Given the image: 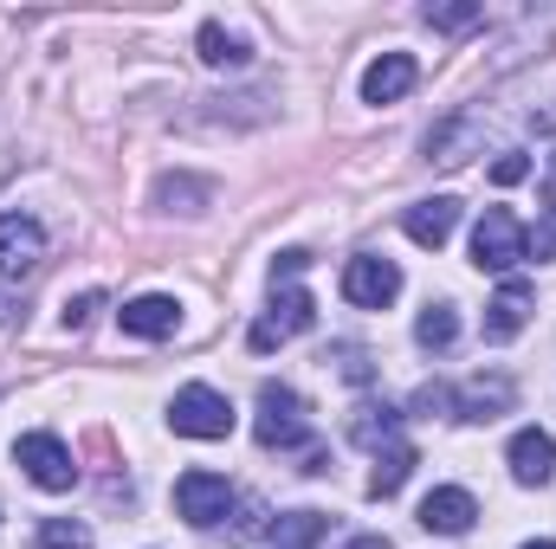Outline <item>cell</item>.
<instances>
[{
    "label": "cell",
    "mask_w": 556,
    "mask_h": 549,
    "mask_svg": "<svg viewBox=\"0 0 556 549\" xmlns=\"http://www.w3.org/2000/svg\"><path fill=\"white\" fill-rule=\"evenodd\" d=\"M304 439H311V408H304V395L285 388V382H266V388H260V446L291 452V446H304Z\"/></svg>",
    "instance_id": "6da1fadb"
},
{
    "label": "cell",
    "mask_w": 556,
    "mask_h": 549,
    "mask_svg": "<svg viewBox=\"0 0 556 549\" xmlns=\"http://www.w3.org/2000/svg\"><path fill=\"white\" fill-rule=\"evenodd\" d=\"M168 426L188 433V439H227L233 433V401L220 388H207V382H188L175 395V408H168Z\"/></svg>",
    "instance_id": "7a4b0ae2"
},
{
    "label": "cell",
    "mask_w": 556,
    "mask_h": 549,
    "mask_svg": "<svg viewBox=\"0 0 556 549\" xmlns=\"http://www.w3.org/2000/svg\"><path fill=\"white\" fill-rule=\"evenodd\" d=\"M472 266L479 272L525 266V227H518V214H505V207H485L479 214V227H472Z\"/></svg>",
    "instance_id": "3957f363"
},
{
    "label": "cell",
    "mask_w": 556,
    "mask_h": 549,
    "mask_svg": "<svg viewBox=\"0 0 556 549\" xmlns=\"http://www.w3.org/2000/svg\"><path fill=\"white\" fill-rule=\"evenodd\" d=\"M13 459H20V472H26L39 491H72V485H78V465H72V452H65L59 433H20Z\"/></svg>",
    "instance_id": "277c9868"
},
{
    "label": "cell",
    "mask_w": 556,
    "mask_h": 549,
    "mask_svg": "<svg viewBox=\"0 0 556 549\" xmlns=\"http://www.w3.org/2000/svg\"><path fill=\"white\" fill-rule=\"evenodd\" d=\"M175 511H181V524L214 531V524L233 511V485H227L220 472H181V478H175Z\"/></svg>",
    "instance_id": "5b68a950"
},
{
    "label": "cell",
    "mask_w": 556,
    "mask_h": 549,
    "mask_svg": "<svg viewBox=\"0 0 556 549\" xmlns=\"http://www.w3.org/2000/svg\"><path fill=\"white\" fill-rule=\"evenodd\" d=\"M317 323V304L304 284H273V310L253 323V349H278L285 336H304Z\"/></svg>",
    "instance_id": "8992f818"
},
{
    "label": "cell",
    "mask_w": 556,
    "mask_h": 549,
    "mask_svg": "<svg viewBox=\"0 0 556 549\" xmlns=\"http://www.w3.org/2000/svg\"><path fill=\"white\" fill-rule=\"evenodd\" d=\"M343 297H350L356 310H389V304L402 297V272H395V259H376V253L350 259V266H343Z\"/></svg>",
    "instance_id": "52a82bcc"
},
{
    "label": "cell",
    "mask_w": 556,
    "mask_h": 549,
    "mask_svg": "<svg viewBox=\"0 0 556 549\" xmlns=\"http://www.w3.org/2000/svg\"><path fill=\"white\" fill-rule=\"evenodd\" d=\"M46 259V227L33 214H0V278H26Z\"/></svg>",
    "instance_id": "ba28073f"
},
{
    "label": "cell",
    "mask_w": 556,
    "mask_h": 549,
    "mask_svg": "<svg viewBox=\"0 0 556 549\" xmlns=\"http://www.w3.org/2000/svg\"><path fill=\"white\" fill-rule=\"evenodd\" d=\"M505 459H511V478H518V485H551L556 439L544 433V426H518V433H511V446H505Z\"/></svg>",
    "instance_id": "9c48e42d"
},
{
    "label": "cell",
    "mask_w": 556,
    "mask_h": 549,
    "mask_svg": "<svg viewBox=\"0 0 556 549\" xmlns=\"http://www.w3.org/2000/svg\"><path fill=\"white\" fill-rule=\"evenodd\" d=\"M472 518H479V505H472V491H459V485H440V491L420 498V531H433V537H466Z\"/></svg>",
    "instance_id": "30bf717a"
},
{
    "label": "cell",
    "mask_w": 556,
    "mask_h": 549,
    "mask_svg": "<svg viewBox=\"0 0 556 549\" xmlns=\"http://www.w3.org/2000/svg\"><path fill=\"white\" fill-rule=\"evenodd\" d=\"M511 401H518L511 375H472V382L453 388V413L459 420H498V413H511Z\"/></svg>",
    "instance_id": "8fae6325"
},
{
    "label": "cell",
    "mask_w": 556,
    "mask_h": 549,
    "mask_svg": "<svg viewBox=\"0 0 556 549\" xmlns=\"http://www.w3.org/2000/svg\"><path fill=\"white\" fill-rule=\"evenodd\" d=\"M117 323H124V336H142V343H162V336H175L181 330V304L175 297H130L124 310H117Z\"/></svg>",
    "instance_id": "7c38bea8"
},
{
    "label": "cell",
    "mask_w": 556,
    "mask_h": 549,
    "mask_svg": "<svg viewBox=\"0 0 556 549\" xmlns=\"http://www.w3.org/2000/svg\"><path fill=\"white\" fill-rule=\"evenodd\" d=\"M420 65L408 59V52H382L369 72H363V104H402L408 91H415Z\"/></svg>",
    "instance_id": "4fadbf2b"
},
{
    "label": "cell",
    "mask_w": 556,
    "mask_h": 549,
    "mask_svg": "<svg viewBox=\"0 0 556 549\" xmlns=\"http://www.w3.org/2000/svg\"><path fill=\"white\" fill-rule=\"evenodd\" d=\"M525 323H531V284L525 278H505L498 297L485 304V343H511Z\"/></svg>",
    "instance_id": "5bb4252c"
},
{
    "label": "cell",
    "mask_w": 556,
    "mask_h": 549,
    "mask_svg": "<svg viewBox=\"0 0 556 549\" xmlns=\"http://www.w3.org/2000/svg\"><path fill=\"white\" fill-rule=\"evenodd\" d=\"M402 227H408V240H415V246H446V240H453V227H459V201H453V194L415 201V207L402 214Z\"/></svg>",
    "instance_id": "9a60e30c"
},
{
    "label": "cell",
    "mask_w": 556,
    "mask_h": 549,
    "mask_svg": "<svg viewBox=\"0 0 556 549\" xmlns=\"http://www.w3.org/2000/svg\"><path fill=\"white\" fill-rule=\"evenodd\" d=\"M350 439H356V446H369V452H389V446H402V413H395V408H356Z\"/></svg>",
    "instance_id": "2e32d148"
},
{
    "label": "cell",
    "mask_w": 556,
    "mask_h": 549,
    "mask_svg": "<svg viewBox=\"0 0 556 549\" xmlns=\"http://www.w3.org/2000/svg\"><path fill=\"white\" fill-rule=\"evenodd\" d=\"M472 142H479V124H472V117H459V124H440V130L427 137V162H440V168H459V162L472 155Z\"/></svg>",
    "instance_id": "e0dca14e"
},
{
    "label": "cell",
    "mask_w": 556,
    "mask_h": 549,
    "mask_svg": "<svg viewBox=\"0 0 556 549\" xmlns=\"http://www.w3.org/2000/svg\"><path fill=\"white\" fill-rule=\"evenodd\" d=\"M408 472H415V446L402 439V446H389V452H376V472H369V498H395L402 485H408Z\"/></svg>",
    "instance_id": "ac0fdd59"
},
{
    "label": "cell",
    "mask_w": 556,
    "mask_h": 549,
    "mask_svg": "<svg viewBox=\"0 0 556 549\" xmlns=\"http://www.w3.org/2000/svg\"><path fill=\"white\" fill-rule=\"evenodd\" d=\"M194 46H201V59H207L214 72H227V65H247V39H240V33H227L220 20H207Z\"/></svg>",
    "instance_id": "d6986e66"
},
{
    "label": "cell",
    "mask_w": 556,
    "mask_h": 549,
    "mask_svg": "<svg viewBox=\"0 0 556 549\" xmlns=\"http://www.w3.org/2000/svg\"><path fill=\"white\" fill-rule=\"evenodd\" d=\"M324 531H330V524H324L317 511H285V518H273V544L278 549H311Z\"/></svg>",
    "instance_id": "ffe728a7"
},
{
    "label": "cell",
    "mask_w": 556,
    "mask_h": 549,
    "mask_svg": "<svg viewBox=\"0 0 556 549\" xmlns=\"http://www.w3.org/2000/svg\"><path fill=\"white\" fill-rule=\"evenodd\" d=\"M453 336H459V317H453V304H427V310L415 317V343H420V349H446Z\"/></svg>",
    "instance_id": "44dd1931"
},
{
    "label": "cell",
    "mask_w": 556,
    "mask_h": 549,
    "mask_svg": "<svg viewBox=\"0 0 556 549\" xmlns=\"http://www.w3.org/2000/svg\"><path fill=\"white\" fill-rule=\"evenodd\" d=\"M420 20L427 26H440V33H472V26H485V7L479 0H453V7H420Z\"/></svg>",
    "instance_id": "7402d4cb"
},
{
    "label": "cell",
    "mask_w": 556,
    "mask_h": 549,
    "mask_svg": "<svg viewBox=\"0 0 556 549\" xmlns=\"http://www.w3.org/2000/svg\"><path fill=\"white\" fill-rule=\"evenodd\" d=\"M39 549H91V531L78 518H46L39 524Z\"/></svg>",
    "instance_id": "603a6c76"
},
{
    "label": "cell",
    "mask_w": 556,
    "mask_h": 549,
    "mask_svg": "<svg viewBox=\"0 0 556 549\" xmlns=\"http://www.w3.org/2000/svg\"><path fill=\"white\" fill-rule=\"evenodd\" d=\"M155 201L175 214V201H188V214H201L194 201H207V181H155Z\"/></svg>",
    "instance_id": "cb8c5ba5"
},
{
    "label": "cell",
    "mask_w": 556,
    "mask_h": 549,
    "mask_svg": "<svg viewBox=\"0 0 556 549\" xmlns=\"http://www.w3.org/2000/svg\"><path fill=\"white\" fill-rule=\"evenodd\" d=\"M525 259H556V207H544V220L525 233Z\"/></svg>",
    "instance_id": "d4e9b609"
},
{
    "label": "cell",
    "mask_w": 556,
    "mask_h": 549,
    "mask_svg": "<svg viewBox=\"0 0 556 549\" xmlns=\"http://www.w3.org/2000/svg\"><path fill=\"white\" fill-rule=\"evenodd\" d=\"M525 175H531V155H518V149H505V155L492 162V181H498V188H511V181H525Z\"/></svg>",
    "instance_id": "484cf974"
},
{
    "label": "cell",
    "mask_w": 556,
    "mask_h": 549,
    "mask_svg": "<svg viewBox=\"0 0 556 549\" xmlns=\"http://www.w3.org/2000/svg\"><path fill=\"white\" fill-rule=\"evenodd\" d=\"M98 304H104V297H98V291H85V297H72V304H65V330H85V323H91V310H98Z\"/></svg>",
    "instance_id": "4316f807"
},
{
    "label": "cell",
    "mask_w": 556,
    "mask_h": 549,
    "mask_svg": "<svg viewBox=\"0 0 556 549\" xmlns=\"http://www.w3.org/2000/svg\"><path fill=\"white\" fill-rule=\"evenodd\" d=\"M337 362H343V375H350V382H369V356H363L356 343H343V349H337Z\"/></svg>",
    "instance_id": "83f0119b"
},
{
    "label": "cell",
    "mask_w": 556,
    "mask_h": 549,
    "mask_svg": "<svg viewBox=\"0 0 556 549\" xmlns=\"http://www.w3.org/2000/svg\"><path fill=\"white\" fill-rule=\"evenodd\" d=\"M343 549H395V544H389V537H350Z\"/></svg>",
    "instance_id": "f1b7e54d"
},
{
    "label": "cell",
    "mask_w": 556,
    "mask_h": 549,
    "mask_svg": "<svg viewBox=\"0 0 556 549\" xmlns=\"http://www.w3.org/2000/svg\"><path fill=\"white\" fill-rule=\"evenodd\" d=\"M551 207H556V162H551Z\"/></svg>",
    "instance_id": "f546056e"
},
{
    "label": "cell",
    "mask_w": 556,
    "mask_h": 549,
    "mask_svg": "<svg viewBox=\"0 0 556 549\" xmlns=\"http://www.w3.org/2000/svg\"><path fill=\"white\" fill-rule=\"evenodd\" d=\"M525 549H556V544H525Z\"/></svg>",
    "instance_id": "4dcf8cb0"
}]
</instances>
